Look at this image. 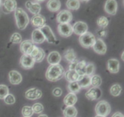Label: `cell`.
<instances>
[{"mask_svg": "<svg viewBox=\"0 0 124 117\" xmlns=\"http://www.w3.org/2000/svg\"><path fill=\"white\" fill-rule=\"evenodd\" d=\"M35 62L33 58L29 55L23 54L20 59V64L25 69H31L34 66Z\"/></svg>", "mask_w": 124, "mask_h": 117, "instance_id": "cell-9", "label": "cell"}, {"mask_svg": "<svg viewBox=\"0 0 124 117\" xmlns=\"http://www.w3.org/2000/svg\"><path fill=\"white\" fill-rule=\"evenodd\" d=\"M33 113L36 114H40L43 112L44 107L42 104L39 103H36L34 104L31 107Z\"/></svg>", "mask_w": 124, "mask_h": 117, "instance_id": "cell-38", "label": "cell"}, {"mask_svg": "<svg viewBox=\"0 0 124 117\" xmlns=\"http://www.w3.org/2000/svg\"><path fill=\"white\" fill-rule=\"evenodd\" d=\"M35 46H36L34 44L31 40H24L23 42H21L20 50L23 54L30 55Z\"/></svg>", "mask_w": 124, "mask_h": 117, "instance_id": "cell-8", "label": "cell"}, {"mask_svg": "<svg viewBox=\"0 0 124 117\" xmlns=\"http://www.w3.org/2000/svg\"><path fill=\"white\" fill-rule=\"evenodd\" d=\"M67 89L70 93H75V94L78 93L80 90H81V87L79 86L77 81L69 83V85L67 86Z\"/></svg>", "mask_w": 124, "mask_h": 117, "instance_id": "cell-31", "label": "cell"}, {"mask_svg": "<svg viewBox=\"0 0 124 117\" xmlns=\"http://www.w3.org/2000/svg\"><path fill=\"white\" fill-rule=\"evenodd\" d=\"M86 66H87V63H86L85 61L83 60L81 61H78L77 64H76L75 70L79 76L85 75Z\"/></svg>", "mask_w": 124, "mask_h": 117, "instance_id": "cell-26", "label": "cell"}, {"mask_svg": "<svg viewBox=\"0 0 124 117\" xmlns=\"http://www.w3.org/2000/svg\"><path fill=\"white\" fill-rule=\"evenodd\" d=\"M45 57H46V53H45L44 50L42 49L39 47L38 52L37 55L34 57L33 59L35 60V62L41 63L44 59Z\"/></svg>", "mask_w": 124, "mask_h": 117, "instance_id": "cell-34", "label": "cell"}, {"mask_svg": "<svg viewBox=\"0 0 124 117\" xmlns=\"http://www.w3.org/2000/svg\"><path fill=\"white\" fill-rule=\"evenodd\" d=\"M4 101L5 103L8 105H12L15 103V98L14 96L12 94H9L8 93L4 98Z\"/></svg>", "mask_w": 124, "mask_h": 117, "instance_id": "cell-40", "label": "cell"}, {"mask_svg": "<svg viewBox=\"0 0 124 117\" xmlns=\"http://www.w3.org/2000/svg\"><path fill=\"white\" fill-rule=\"evenodd\" d=\"M64 76H65V80L69 83L75 82L77 81L78 80V78L79 75L77 74L75 70H69L64 73Z\"/></svg>", "mask_w": 124, "mask_h": 117, "instance_id": "cell-25", "label": "cell"}, {"mask_svg": "<svg viewBox=\"0 0 124 117\" xmlns=\"http://www.w3.org/2000/svg\"><path fill=\"white\" fill-rule=\"evenodd\" d=\"M109 23V21L107 17H100L98 18L97 19V24L98 26L101 29H105L108 26Z\"/></svg>", "mask_w": 124, "mask_h": 117, "instance_id": "cell-33", "label": "cell"}, {"mask_svg": "<svg viewBox=\"0 0 124 117\" xmlns=\"http://www.w3.org/2000/svg\"><path fill=\"white\" fill-rule=\"evenodd\" d=\"M25 7L29 10L30 13L34 15L39 14L41 10V6L38 2H33L28 1L25 2Z\"/></svg>", "mask_w": 124, "mask_h": 117, "instance_id": "cell-18", "label": "cell"}, {"mask_svg": "<svg viewBox=\"0 0 124 117\" xmlns=\"http://www.w3.org/2000/svg\"><path fill=\"white\" fill-rule=\"evenodd\" d=\"M72 18L71 13L67 10H62L59 12L56 16V21L59 24L69 23L72 20Z\"/></svg>", "mask_w": 124, "mask_h": 117, "instance_id": "cell-7", "label": "cell"}, {"mask_svg": "<svg viewBox=\"0 0 124 117\" xmlns=\"http://www.w3.org/2000/svg\"><path fill=\"white\" fill-rule=\"evenodd\" d=\"M94 52L100 55L105 54L107 52V46L105 42L101 39L98 38L96 40V42L92 47Z\"/></svg>", "mask_w": 124, "mask_h": 117, "instance_id": "cell-15", "label": "cell"}, {"mask_svg": "<svg viewBox=\"0 0 124 117\" xmlns=\"http://www.w3.org/2000/svg\"><path fill=\"white\" fill-rule=\"evenodd\" d=\"M120 64L117 59H110L107 62V69L110 73L116 74L119 71Z\"/></svg>", "mask_w": 124, "mask_h": 117, "instance_id": "cell-19", "label": "cell"}, {"mask_svg": "<svg viewBox=\"0 0 124 117\" xmlns=\"http://www.w3.org/2000/svg\"><path fill=\"white\" fill-rule=\"evenodd\" d=\"M63 114L65 117H76L77 109L74 106H67L63 111Z\"/></svg>", "mask_w": 124, "mask_h": 117, "instance_id": "cell-28", "label": "cell"}, {"mask_svg": "<svg viewBox=\"0 0 124 117\" xmlns=\"http://www.w3.org/2000/svg\"><path fill=\"white\" fill-rule=\"evenodd\" d=\"M90 83L93 87H98L102 84V79L98 75H93L90 76Z\"/></svg>", "mask_w": 124, "mask_h": 117, "instance_id": "cell-32", "label": "cell"}, {"mask_svg": "<svg viewBox=\"0 0 124 117\" xmlns=\"http://www.w3.org/2000/svg\"><path fill=\"white\" fill-rule=\"evenodd\" d=\"M77 83L81 88H88L91 86L90 76L87 75H81L79 76Z\"/></svg>", "mask_w": 124, "mask_h": 117, "instance_id": "cell-22", "label": "cell"}, {"mask_svg": "<svg viewBox=\"0 0 124 117\" xmlns=\"http://www.w3.org/2000/svg\"><path fill=\"white\" fill-rule=\"evenodd\" d=\"M61 6L60 0H49L47 3V7L50 12H55L59 10Z\"/></svg>", "mask_w": 124, "mask_h": 117, "instance_id": "cell-24", "label": "cell"}, {"mask_svg": "<svg viewBox=\"0 0 124 117\" xmlns=\"http://www.w3.org/2000/svg\"><path fill=\"white\" fill-rule=\"evenodd\" d=\"M9 93L8 87L4 84L0 85V99L2 100Z\"/></svg>", "mask_w": 124, "mask_h": 117, "instance_id": "cell-37", "label": "cell"}, {"mask_svg": "<svg viewBox=\"0 0 124 117\" xmlns=\"http://www.w3.org/2000/svg\"><path fill=\"white\" fill-rule=\"evenodd\" d=\"M1 0H0V6H1Z\"/></svg>", "mask_w": 124, "mask_h": 117, "instance_id": "cell-50", "label": "cell"}, {"mask_svg": "<svg viewBox=\"0 0 124 117\" xmlns=\"http://www.w3.org/2000/svg\"><path fill=\"white\" fill-rule=\"evenodd\" d=\"M8 78L10 83L13 85L19 84L23 80V77L21 74L16 70L10 71L8 73Z\"/></svg>", "mask_w": 124, "mask_h": 117, "instance_id": "cell-16", "label": "cell"}, {"mask_svg": "<svg viewBox=\"0 0 124 117\" xmlns=\"http://www.w3.org/2000/svg\"><path fill=\"white\" fill-rule=\"evenodd\" d=\"M78 62V61L77 59H76V60H75V61H73L70 63V64H69V70H75Z\"/></svg>", "mask_w": 124, "mask_h": 117, "instance_id": "cell-43", "label": "cell"}, {"mask_svg": "<svg viewBox=\"0 0 124 117\" xmlns=\"http://www.w3.org/2000/svg\"><path fill=\"white\" fill-rule=\"evenodd\" d=\"M78 101V98L76 94L69 93L64 98V103L67 106H73Z\"/></svg>", "mask_w": 124, "mask_h": 117, "instance_id": "cell-23", "label": "cell"}, {"mask_svg": "<svg viewBox=\"0 0 124 117\" xmlns=\"http://www.w3.org/2000/svg\"><path fill=\"white\" fill-rule=\"evenodd\" d=\"M52 93H53V95L54 97H59L62 94V89L60 87H56V88H54L53 90Z\"/></svg>", "mask_w": 124, "mask_h": 117, "instance_id": "cell-42", "label": "cell"}, {"mask_svg": "<svg viewBox=\"0 0 124 117\" xmlns=\"http://www.w3.org/2000/svg\"><path fill=\"white\" fill-rule=\"evenodd\" d=\"M80 1H83V2H88V1H89L90 0H80Z\"/></svg>", "mask_w": 124, "mask_h": 117, "instance_id": "cell-48", "label": "cell"}, {"mask_svg": "<svg viewBox=\"0 0 124 117\" xmlns=\"http://www.w3.org/2000/svg\"><path fill=\"white\" fill-rule=\"evenodd\" d=\"M61 60V56L57 51H53L48 54L47 57V61L50 65L58 64Z\"/></svg>", "mask_w": 124, "mask_h": 117, "instance_id": "cell-20", "label": "cell"}, {"mask_svg": "<svg viewBox=\"0 0 124 117\" xmlns=\"http://www.w3.org/2000/svg\"><path fill=\"white\" fill-rule=\"evenodd\" d=\"M17 8V3L15 0H5L3 3L4 12L6 13L13 12Z\"/></svg>", "mask_w": 124, "mask_h": 117, "instance_id": "cell-21", "label": "cell"}, {"mask_svg": "<svg viewBox=\"0 0 124 117\" xmlns=\"http://www.w3.org/2000/svg\"><path fill=\"white\" fill-rule=\"evenodd\" d=\"M85 97L90 101L99 99L102 95V91L99 87H93L90 89L85 94Z\"/></svg>", "mask_w": 124, "mask_h": 117, "instance_id": "cell-10", "label": "cell"}, {"mask_svg": "<svg viewBox=\"0 0 124 117\" xmlns=\"http://www.w3.org/2000/svg\"><path fill=\"white\" fill-rule=\"evenodd\" d=\"M10 42L13 44H19L22 42V36L19 33L15 32L12 34L10 39Z\"/></svg>", "mask_w": 124, "mask_h": 117, "instance_id": "cell-36", "label": "cell"}, {"mask_svg": "<svg viewBox=\"0 0 124 117\" xmlns=\"http://www.w3.org/2000/svg\"><path fill=\"white\" fill-rule=\"evenodd\" d=\"M95 117H103V116H101V115H97Z\"/></svg>", "mask_w": 124, "mask_h": 117, "instance_id": "cell-49", "label": "cell"}, {"mask_svg": "<svg viewBox=\"0 0 124 117\" xmlns=\"http://www.w3.org/2000/svg\"><path fill=\"white\" fill-rule=\"evenodd\" d=\"M36 1V2H43L45 0H35Z\"/></svg>", "mask_w": 124, "mask_h": 117, "instance_id": "cell-46", "label": "cell"}, {"mask_svg": "<svg viewBox=\"0 0 124 117\" xmlns=\"http://www.w3.org/2000/svg\"><path fill=\"white\" fill-rule=\"evenodd\" d=\"M73 32L78 35H82L87 32L88 25L83 21H78L72 27Z\"/></svg>", "mask_w": 124, "mask_h": 117, "instance_id": "cell-11", "label": "cell"}, {"mask_svg": "<svg viewBox=\"0 0 124 117\" xmlns=\"http://www.w3.org/2000/svg\"><path fill=\"white\" fill-rule=\"evenodd\" d=\"M58 31L62 37H69L73 33V28L69 23L59 24L58 26Z\"/></svg>", "mask_w": 124, "mask_h": 117, "instance_id": "cell-6", "label": "cell"}, {"mask_svg": "<svg viewBox=\"0 0 124 117\" xmlns=\"http://www.w3.org/2000/svg\"><path fill=\"white\" fill-rule=\"evenodd\" d=\"M124 52H122V56H121V58H122V61H124Z\"/></svg>", "mask_w": 124, "mask_h": 117, "instance_id": "cell-47", "label": "cell"}, {"mask_svg": "<svg viewBox=\"0 0 124 117\" xmlns=\"http://www.w3.org/2000/svg\"><path fill=\"white\" fill-rule=\"evenodd\" d=\"M38 117H48V116L47 115H46V114H42V115H39Z\"/></svg>", "mask_w": 124, "mask_h": 117, "instance_id": "cell-45", "label": "cell"}, {"mask_svg": "<svg viewBox=\"0 0 124 117\" xmlns=\"http://www.w3.org/2000/svg\"><path fill=\"white\" fill-rule=\"evenodd\" d=\"M122 87L118 84H113L110 89V92L111 95L113 97H118L120 95L121 92H122Z\"/></svg>", "mask_w": 124, "mask_h": 117, "instance_id": "cell-30", "label": "cell"}, {"mask_svg": "<svg viewBox=\"0 0 124 117\" xmlns=\"http://www.w3.org/2000/svg\"><path fill=\"white\" fill-rule=\"evenodd\" d=\"M65 70L63 67L59 64L50 65L46 73V77L47 80L52 82H56L63 77Z\"/></svg>", "mask_w": 124, "mask_h": 117, "instance_id": "cell-1", "label": "cell"}, {"mask_svg": "<svg viewBox=\"0 0 124 117\" xmlns=\"http://www.w3.org/2000/svg\"><path fill=\"white\" fill-rule=\"evenodd\" d=\"M42 95V91L37 88H31L27 90L25 93V97L30 100H36L41 98Z\"/></svg>", "mask_w": 124, "mask_h": 117, "instance_id": "cell-13", "label": "cell"}, {"mask_svg": "<svg viewBox=\"0 0 124 117\" xmlns=\"http://www.w3.org/2000/svg\"><path fill=\"white\" fill-rule=\"evenodd\" d=\"M104 10L108 14L111 15H116L117 10V3L116 0H107L104 6Z\"/></svg>", "mask_w": 124, "mask_h": 117, "instance_id": "cell-12", "label": "cell"}, {"mask_svg": "<svg viewBox=\"0 0 124 117\" xmlns=\"http://www.w3.org/2000/svg\"><path fill=\"white\" fill-rule=\"evenodd\" d=\"M95 71V66L93 63H88L87 64L85 68V75L92 76Z\"/></svg>", "mask_w": 124, "mask_h": 117, "instance_id": "cell-39", "label": "cell"}, {"mask_svg": "<svg viewBox=\"0 0 124 117\" xmlns=\"http://www.w3.org/2000/svg\"><path fill=\"white\" fill-rule=\"evenodd\" d=\"M39 30L42 33L45 38L48 41V42L50 44H58L59 41H58L57 39L56 38L54 33H53V31L48 25H44L42 27L40 28Z\"/></svg>", "mask_w": 124, "mask_h": 117, "instance_id": "cell-5", "label": "cell"}, {"mask_svg": "<svg viewBox=\"0 0 124 117\" xmlns=\"http://www.w3.org/2000/svg\"><path fill=\"white\" fill-rule=\"evenodd\" d=\"M95 36L90 32H86L85 33L81 35L79 38L80 44L84 48L92 47L96 42Z\"/></svg>", "mask_w": 124, "mask_h": 117, "instance_id": "cell-3", "label": "cell"}, {"mask_svg": "<svg viewBox=\"0 0 124 117\" xmlns=\"http://www.w3.org/2000/svg\"><path fill=\"white\" fill-rule=\"evenodd\" d=\"M95 112L97 115L107 117L111 112V106L106 101H101L96 106Z\"/></svg>", "mask_w": 124, "mask_h": 117, "instance_id": "cell-4", "label": "cell"}, {"mask_svg": "<svg viewBox=\"0 0 124 117\" xmlns=\"http://www.w3.org/2000/svg\"><path fill=\"white\" fill-rule=\"evenodd\" d=\"M64 57L65 60L69 63H71V62L77 59H76V55L73 49H69L67 50L64 53Z\"/></svg>", "mask_w": 124, "mask_h": 117, "instance_id": "cell-27", "label": "cell"}, {"mask_svg": "<svg viewBox=\"0 0 124 117\" xmlns=\"http://www.w3.org/2000/svg\"><path fill=\"white\" fill-rule=\"evenodd\" d=\"M16 24L19 30H24L29 23V18L26 12L21 8H16L15 10Z\"/></svg>", "mask_w": 124, "mask_h": 117, "instance_id": "cell-2", "label": "cell"}, {"mask_svg": "<svg viewBox=\"0 0 124 117\" xmlns=\"http://www.w3.org/2000/svg\"><path fill=\"white\" fill-rule=\"evenodd\" d=\"M31 23L32 25L38 29L46 25V19L43 15L40 14L35 15L31 18Z\"/></svg>", "mask_w": 124, "mask_h": 117, "instance_id": "cell-14", "label": "cell"}, {"mask_svg": "<svg viewBox=\"0 0 124 117\" xmlns=\"http://www.w3.org/2000/svg\"><path fill=\"white\" fill-rule=\"evenodd\" d=\"M111 117H124V115L121 112H117L115 113Z\"/></svg>", "mask_w": 124, "mask_h": 117, "instance_id": "cell-44", "label": "cell"}, {"mask_svg": "<svg viewBox=\"0 0 124 117\" xmlns=\"http://www.w3.org/2000/svg\"><path fill=\"white\" fill-rule=\"evenodd\" d=\"M46 38L39 29H36L33 31L31 33V41L33 43L39 44L44 42Z\"/></svg>", "mask_w": 124, "mask_h": 117, "instance_id": "cell-17", "label": "cell"}, {"mask_svg": "<svg viewBox=\"0 0 124 117\" xmlns=\"http://www.w3.org/2000/svg\"><path fill=\"white\" fill-rule=\"evenodd\" d=\"M96 34L99 38H104L107 35V32L105 29H101L100 28L99 29L97 30Z\"/></svg>", "mask_w": 124, "mask_h": 117, "instance_id": "cell-41", "label": "cell"}, {"mask_svg": "<svg viewBox=\"0 0 124 117\" xmlns=\"http://www.w3.org/2000/svg\"><path fill=\"white\" fill-rule=\"evenodd\" d=\"M66 6L70 10H78L80 7L79 0H67L66 2Z\"/></svg>", "mask_w": 124, "mask_h": 117, "instance_id": "cell-29", "label": "cell"}, {"mask_svg": "<svg viewBox=\"0 0 124 117\" xmlns=\"http://www.w3.org/2000/svg\"><path fill=\"white\" fill-rule=\"evenodd\" d=\"M22 115L24 117H31L34 114L31 107L29 106H25L22 109Z\"/></svg>", "mask_w": 124, "mask_h": 117, "instance_id": "cell-35", "label": "cell"}]
</instances>
